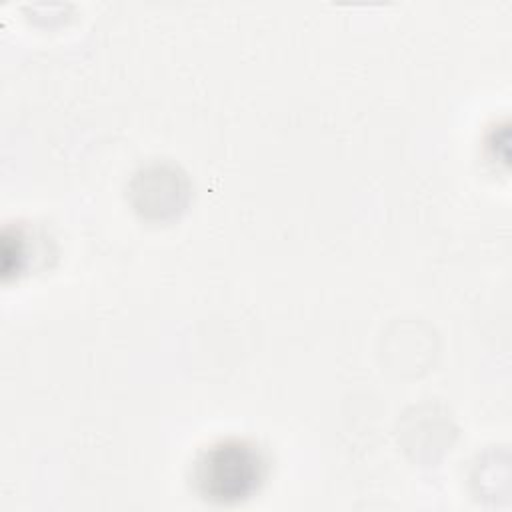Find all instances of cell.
Returning <instances> with one entry per match:
<instances>
[{"mask_svg": "<svg viewBox=\"0 0 512 512\" xmlns=\"http://www.w3.org/2000/svg\"><path fill=\"white\" fill-rule=\"evenodd\" d=\"M264 474L266 462L256 446L244 440H224L196 460L194 484L206 500L232 504L252 496Z\"/></svg>", "mask_w": 512, "mask_h": 512, "instance_id": "6da1fadb", "label": "cell"}]
</instances>
